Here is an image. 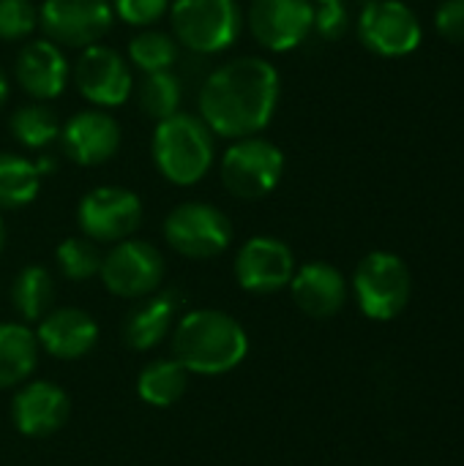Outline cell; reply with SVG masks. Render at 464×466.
<instances>
[{"label":"cell","mask_w":464,"mask_h":466,"mask_svg":"<svg viewBox=\"0 0 464 466\" xmlns=\"http://www.w3.org/2000/svg\"><path fill=\"white\" fill-rule=\"evenodd\" d=\"M282 96L276 66L257 55H243L213 68L200 87V117L224 139L254 137L268 128Z\"/></svg>","instance_id":"1"},{"label":"cell","mask_w":464,"mask_h":466,"mask_svg":"<svg viewBox=\"0 0 464 466\" xmlns=\"http://www.w3.org/2000/svg\"><path fill=\"white\" fill-rule=\"evenodd\" d=\"M170 336L175 360L189 374L219 377L238 369L249 355V336L243 325L216 309L183 314Z\"/></svg>","instance_id":"2"},{"label":"cell","mask_w":464,"mask_h":466,"mask_svg":"<svg viewBox=\"0 0 464 466\" xmlns=\"http://www.w3.org/2000/svg\"><path fill=\"white\" fill-rule=\"evenodd\" d=\"M153 164L172 186L200 183L216 161V134L200 115L175 112L156 123Z\"/></svg>","instance_id":"3"},{"label":"cell","mask_w":464,"mask_h":466,"mask_svg":"<svg viewBox=\"0 0 464 466\" xmlns=\"http://www.w3.org/2000/svg\"><path fill=\"white\" fill-rule=\"evenodd\" d=\"M170 22L175 41L197 55L230 49L243 30L238 0H172Z\"/></svg>","instance_id":"4"},{"label":"cell","mask_w":464,"mask_h":466,"mask_svg":"<svg viewBox=\"0 0 464 466\" xmlns=\"http://www.w3.org/2000/svg\"><path fill=\"white\" fill-rule=\"evenodd\" d=\"M353 295L364 317L375 322L397 319L413 295L410 268L391 251H372L353 273Z\"/></svg>","instance_id":"5"},{"label":"cell","mask_w":464,"mask_h":466,"mask_svg":"<svg viewBox=\"0 0 464 466\" xmlns=\"http://www.w3.org/2000/svg\"><path fill=\"white\" fill-rule=\"evenodd\" d=\"M284 175V153L276 142L254 134L232 139L222 156V183L224 188L246 202L265 199Z\"/></svg>","instance_id":"6"},{"label":"cell","mask_w":464,"mask_h":466,"mask_svg":"<svg viewBox=\"0 0 464 466\" xmlns=\"http://www.w3.org/2000/svg\"><path fill=\"white\" fill-rule=\"evenodd\" d=\"M164 240L186 259H213L232 243V224L211 202H180L164 218Z\"/></svg>","instance_id":"7"},{"label":"cell","mask_w":464,"mask_h":466,"mask_svg":"<svg viewBox=\"0 0 464 466\" xmlns=\"http://www.w3.org/2000/svg\"><path fill=\"white\" fill-rule=\"evenodd\" d=\"M98 276L112 295L142 300L159 292L164 279V257L153 243L126 238L120 243H112V248L104 254Z\"/></svg>","instance_id":"8"},{"label":"cell","mask_w":464,"mask_h":466,"mask_svg":"<svg viewBox=\"0 0 464 466\" xmlns=\"http://www.w3.org/2000/svg\"><path fill=\"white\" fill-rule=\"evenodd\" d=\"M77 221L93 243H120L142 224V199L123 186H98L79 199Z\"/></svg>","instance_id":"9"},{"label":"cell","mask_w":464,"mask_h":466,"mask_svg":"<svg viewBox=\"0 0 464 466\" xmlns=\"http://www.w3.org/2000/svg\"><path fill=\"white\" fill-rule=\"evenodd\" d=\"M356 27L361 44L380 57H405L416 52L424 38L416 11L402 0H369Z\"/></svg>","instance_id":"10"},{"label":"cell","mask_w":464,"mask_h":466,"mask_svg":"<svg viewBox=\"0 0 464 466\" xmlns=\"http://www.w3.org/2000/svg\"><path fill=\"white\" fill-rule=\"evenodd\" d=\"M115 11L109 0H44L38 27L49 41L68 49L98 44L112 27Z\"/></svg>","instance_id":"11"},{"label":"cell","mask_w":464,"mask_h":466,"mask_svg":"<svg viewBox=\"0 0 464 466\" xmlns=\"http://www.w3.org/2000/svg\"><path fill=\"white\" fill-rule=\"evenodd\" d=\"M71 79L85 101L98 109L120 106L131 98V66L120 52L104 44H90L82 49L79 60L71 68Z\"/></svg>","instance_id":"12"},{"label":"cell","mask_w":464,"mask_h":466,"mask_svg":"<svg viewBox=\"0 0 464 466\" xmlns=\"http://www.w3.org/2000/svg\"><path fill=\"white\" fill-rule=\"evenodd\" d=\"M249 30L268 52H290L314 33V0H252Z\"/></svg>","instance_id":"13"},{"label":"cell","mask_w":464,"mask_h":466,"mask_svg":"<svg viewBox=\"0 0 464 466\" xmlns=\"http://www.w3.org/2000/svg\"><path fill=\"white\" fill-rule=\"evenodd\" d=\"M293 273L295 257L279 238L254 235L235 254V281L252 295H271L290 287Z\"/></svg>","instance_id":"14"},{"label":"cell","mask_w":464,"mask_h":466,"mask_svg":"<svg viewBox=\"0 0 464 466\" xmlns=\"http://www.w3.org/2000/svg\"><path fill=\"white\" fill-rule=\"evenodd\" d=\"M63 153L79 167H101L120 150V123L107 109H79L60 126Z\"/></svg>","instance_id":"15"},{"label":"cell","mask_w":464,"mask_h":466,"mask_svg":"<svg viewBox=\"0 0 464 466\" xmlns=\"http://www.w3.org/2000/svg\"><path fill=\"white\" fill-rule=\"evenodd\" d=\"M71 401L68 393L46 380L27 382L11 401V420L19 434L41 440L60 431L68 420Z\"/></svg>","instance_id":"16"},{"label":"cell","mask_w":464,"mask_h":466,"mask_svg":"<svg viewBox=\"0 0 464 466\" xmlns=\"http://www.w3.org/2000/svg\"><path fill=\"white\" fill-rule=\"evenodd\" d=\"M14 74L30 98L52 101L66 90L71 68H68V60L63 55V46H57L49 38H38V41H30L19 49Z\"/></svg>","instance_id":"17"},{"label":"cell","mask_w":464,"mask_h":466,"mask_svg":"<svg viewBox=\"0 0 464 466\" xmlns=\"http://www.w3.org/2000/svg\"><path fill=\"white\" fill-rule=\"evenodd\" d=\"M295 306L312 319H331L347 303V281L331 262H306L290 279Z\"/></svg>","instance_id":"18"},{"label":"cell","mask_w":464,"mask_h":466,"mask_svg":"<svg viewBox=\"0 0 464 466\" xmlns=\"http://www.w3.org/2000/svg\"><path fill=\"white\" fill-rule=\"evenodd\" d=\"M36 339L46 355L57 360H77L96 347L98 325L82 309H55L38 319Z\"/></svg>","instance_id":"19"},{"label":"cell","mask_w":464,"mask_h":466,"mask_svg":"<svg viewBox=\"0 0 464 466\" xmlns=\"http://www.w3.org/2000/svg\"><path fill=\"white\" fill-rule=\"evenodd\" d=\"M178 309L180 300L175 298V292H153L142 298V303L134 306L123 322V341L137 352L153 350L172 333L178 322Z\"/></svg>","instance_id":"20"},{"label":"cell","mask_w":464,"mask_h":466,"mask_svg":"<svg viewBox=\"0 0 464 466\" xmlns=\"http://www.w3.org/2000/svg\"><path fill=\"white\" fill-rule=\"evenodd\" d=\"M38 339L22 322H0V390L30 380L38 363Z\"/></svg>","instance_id":"21"},{"label":"cell","mask_w":464,"mask_h":466,"mask_svg":"<svg viewBox=\"0 0 464 466\" xmlns=\"http://www.w3.org/2000/svg\"><path fill=\"white\" fill-rule=\"evenodd\" d=\"M46 164H36L19 153L0 150V210H19L41 191Z\"/></svg>","instance_id":"22"},{"label":"cell","mask_w":464,"mask_h":466,"mask_svg":"<svg viewBox=\"0 0 464 466\" xmlns=\"http://www.w3.org/2000/svg\"><path fill=\"white\" fill-rule=\"evenodd\" d=\"M189 388V371L172 358V360H153L139 371L137 393L145 404L156 410H167L183 399Z\"/></svg>","instance_id":"23"},{"label":"cell","mask_w":464,"mask_h":466,"mask_svg":"<svg viewBox=\"0 0 464 466\" xmlns=\"http://www.w3.org/2000/svg\"><path fill=\"white\" fill-rule=\"evenodd\" d=\"M52 298H55V281L46 268L27 265L16 273L11 284V303L25 322H38L49 311Z\"/></svg>","instance_id":"24"},{"label":"cell","mask_w":464,"mask_h":466,"mask_svg":"<svg viewBox=\"0 0 464 466\" xmlns=\"http://www.w3.org/2000/svg\"><path fill=\"white\" fill-rule=\"evenodd\" d=\"M8 131L22 147L44 150L46 145H52L60 137V120L44 101H33V104H22L11 112Z\"/></svg>","instance_id":"25"},{"label":"cell","mask_w":464,"mask_h":466,"mask_svg":"<svg viewBox=\"0 0 464 466\" xmlns=\"http://www.w3.org/2000/svg\"><path fill=\"white\" fill-rule=\"evenodd\" d=\"M178 41L175 35L156 30V27H142L131 41H129V60L137 71L153 74V71H167L178 60Z\"/></svg>","instance_id":"26"},{"label":"cell","mask_w":464,"mask_h":466,"mask_svg":"<svg viewBox=\"0 0 464 466\" xmlns=\"http://www.w3.org/2000/svg\"><path fill=\"white\" fill-rule=\"evenodd\" d=\"M180 98H183L180 79L172 74V68L145 74L137 87V101H139L142 115H148L156 123L175 115L180 109Z\"/></svg>","instance_id":"27"},{"label":"cell","mask_w":464,"mask_h":466,"mask_svg":"<svg viewBox=\"0 0 464 466\" xmlns=\"http://www.w3.org/2000/svg\"><path fill=\"white\" fill-rule=\"evenodd\" d=\"M101 259L104 254L98 251V246L90 238H66L57 251H55V262L57 270L68 279V281H88L93 276H98L101 270Z\"/></svg>","instance_id":"28"},{"label":"cell","mask_w":464,"mask_h":466,"mask_svg":"<svg viewBox=\"0 0 464 466\" xmlns=\"http://www.w3.org/2000/svg\"><path fill=\"white\" fill-rule=\"evenodd\" d=\"M38 27V8L30 0H0V38L22 41Z\"/></svg>","instance_id":"29"},{"label":"cell","mask_w":464,"mask_h":466,"mask_svg":"<svg viewBox=\"0 0 464 466\" xmlns=\"http://www.w3.org/2000/svg\"><path fill=\"white\" fill-rule=\"evenodd\" d=\"M109 3H112L115 16L131 27H150L172 5V0H109Z\"/></svg>","instance_id":"30"},{"label":"cell","mask_w":464,"mask_h":466,"mask_svg":"<svg viewBox=\"0 0 464 466\" xmlns=\"http://www.w3.org/2000/svg\"><path fill=\"white\" fill-rule=\"evenodd\" d=\"M350 30V14L345 0L314 3V33L325 41H339Z\"/></svg>","instance_id":"31"},{"label":"cell","mask_w":464,"mask_h":466,"mask_svg":"<svg viewBox=\"0 0 464 466\" xmlns=\"http://www.w3.org/2000/svg\"><path fill=\"white\" fill-rule=\"evenodd\" d=\"M435 30L451 44H464V0H443L438 5Z\"/></svg>","instance_id":"32"},{"label":"cell","mask_w":464,"mask_h":466,"mask_svg":"<svg viewBox=\"0 0 464 466\" xmlns=\"http://www.w3.org/2000/svg\"><path fill=\"white\" fill-rule=\"evenodd\" d=\"M5 98H8V76H5L3 68H0V106L5 104Z\"/></svg>","instance_id":"33"},{"label":"cell","mask_w":464,"mask_h":466,"mask_svg":"<svg viewBox=\"0 0 464 466\" xmlns=\"http://www.w3.org/2000/svg\"><path fill=\"white\" fill-rule=\"evenodd\" d=\"M3 240H5V227H3V218H0V248H3Z\"/></svg>","instance_id":"34"},{"label":"cell","mask_w":464,"mask_h":466,"mask_svg":"<svg viewBox=\"0 0 464 466\" xmlns=\"http://www.w3.org/2000/svg\"><path fill=\"white\" fill-rule=\"evenodd\" d=\"M314 3H328V0H314Z\"/></svg>","instance_id":"35"}]
</instances>
